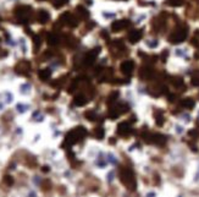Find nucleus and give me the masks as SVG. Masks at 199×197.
Segmentation results:
<instances>
[{
    "instance_id": "f257e3e1",
    "label": "nucleus",
    "mask_w": 199,
    "mask_h": 197,
    "mask_svg": "<svg viewBox=\"0 0 199 197\" xmlns=\"http://www.w3.org/2000/svg\"><path fill=\"white\" fill-rule=\"evenodd\" d=\"M86 135H87V130H86L84 128H82V126H78V128L73 129L72 131H70L66 135L65 145H66L67 147H70V146H72V145L79 142Z\"/></svg>"
},
{
    "instance_id": "f03ea898",
    "label": "nucleus",
    "mask_w": 199,
    "mask_h": 197,
    "mask_svg": "<svg viewBox=\"0 0 199 197\" xmlns=\"http://www.w3.org/2000/svg\"><path fill=\"white\" fill-rule=\"evenodd\" d=\"M120 180L130 190H134L136 189V180H134V175H133V171L131 169H128V168L121 169V171H120Z\"/></svg>"
},
{
    "instance_id": "7ed1b4c3",
    "label": "nucleus",
    "mask_w": 199,
    "mask_h": 197,
    "mask_svg": "<svg viewBox=\"0 0 199 197\" xmlns=\"http://www.w3.org/2000/svg\"><path fill=\"white\" fill-rule=\"evenodd\" d=\"M15 15H16V17H17L20 21H27L28 16L31 15V7L27 6V5L18 6V7L15 10Z\"/></svg>"
},
{
    "instance_id": "20e7f679",
    "label": "nucleus",
    "mask_w": 199,
    "mask_h": 197,
    "mask_svg": "<svg viewBox=\"0 0 199 197\" xmlns=\"http://www.w3.org/2000/svg\"><path fill=\"white\" fill-rule=\"evenodd\" d=\"M187 37V31L186 30H177L175 33H172L170 36V42L171 43H181L185 40V38Z\"/></svg>"
},
{
    "instance_id": "39448f33",
    "label": "nucleus",
    "mask_w": 199,
    "mask_h": 197,
    "mask_svg": "<svg viewBox=\"0 0 199 197\" xmlns=\"http://www.w3.org/2000/svg\"><path fill=\"white\" fill-rule=\"evenodd\" d=\"M133 69H134V63L131 61V60H125V61L121 63V65H120L121 72H122L124 75H126V76H128V75L132 73Z\"/></svg>"
},
{
    "instance_id": "423d86ee",
    "label": "nucleus",
    "mask_w": 199,
    "mask_h": 197,
    "mask_svg": "<svg viewBox=\"0 0 199 197\" xmlns=\"http://www.w3.org/2000/svg\"><path fill=\"white\" fill-rule=\"evenodd\" d=\"M127 26H128V21H127V20H116V21L112 22L111 30H112L114 32H120L122 28H125V27H127Z\"/></svg>"
},
{
    "instance_id": "0eeeda50",
    "label": "nucleus",
    "mask_w": 199,
    "mask_h": 197,
    "mask_svg": "<svg viewBox=\"0 0 199 197\" xmlns=\"http://www.w3.org/2000/svg\"><path fill=\"white\" fill-rule=\"evenodd\" d=\"M37 19H38V21H39L40 23H47V22L49 21V19H50V14H49L47 10L42 9V10H39V11H38V14H37Z\"/></svg>"
},
{
    "instance_id": "6e6552de",
    "label": "nucleus",
    "mask_w": 199,
    "mask_h": 197,
    "mask_svg": "<svg viewBox=\"0 0 199 197\" xmlns=\"http://www.w3.org/2000/svg\"><path fill=\"white\" fill-rule=\"evenodd\" d=\"M117 132L121 136H127L131 132V126L127 123H120L117 126Z\"/></svg>"
},
{
    "instance_id": "1a4fd4ad",
    "label": "nucleus",
    "mask_w": 199,
    "mask_h": 197,
    "mask_svg": "<svg viewBox=\"0 0 199 197\" xmlns=\"http://www.w3.org/2000/svg\"><path fill=\"white\" fill-rule=\"evenodd\" d=\"M97 53L98 52H92V53H88L86 57H84V59H83V64L86 66H91L94 64V61H95V58H97Z\"/></svg>"
},
{
    "instance_id": "9d476101",
    "label": "nucleus",
    "mask_w": 199,
    "mask_h": 197,
    "mask_svg": "<svg viewBox=\"0 0 199 197\" xmlns=\"http://www.w3.org/2000/svg\"><path fill=\"white\" fill-rule=\"evenodd\" d=\"M140 38H142V33H140V31H137V30H133V31H131L130 34H128V40H130L131 43H137V42H139Z\"/></svg>"
},
{
    "instance_id": "9b49d317",
    "label": "nucleus",
    "mask_w": 199,
    "mask_h": 197,
    "mask_svg": "<svg viewBox=\"0 0 199 197\" xmlns=\"http://www.w3.org/2000/svg\"><path fill=\"white\" fill-rule=\"evenodd\" d=\"M87 98H86V96L84 94H77V96H75V98H73V103L77 105V107H83V105H86L87 104Z\"/></svg>"
},
{
    "instance_id": "f8f14e48",
    "label": "nucleus",
    "mask_w": 199,
    "mask_h": 197,
    "mask_svg": "<svg viewBox=\"0 0 199 197\" xmlns=\"http://www.w3.org/2000/svg\"><path fill=\"white\" fill-rule=\"evenodd\" d=\"M159 45H160V43H159V40L155 39V38H150V39H147V40H145V47H147L148 49L154 50V49L159 48Z\"/></svg>"
},
{
    "instance_id": "ddd939ff",
    "label": "nucleus",
    "mask_w": 199,
    "mask_h": 197,
    "mask_svg": "<svg viewBox=\"0 0 199 197\" xmlns=\"http://www.w3.org/2000/svg\"><path fill=\"white\" fill-rule=\"evenodd\" d=\"M38 76H39V78L42 81H47V80L50 78L51 71H50V69H40L39 72H38Z\"/></svg>"
},
{
    "instance_id": "4468645a",
    "label": "nucleus",
    "mask_w": 199,
    "mask_h": 197,
    "mask_svg": "<svg viewBox=\"0 0 199 197\" xmlns=\"http://www.w3.org/2000/svg\"><path fill=\"white\" fill-rule=\"evenodd\" d=\"M47 42H48L49 45H58L60 39H59V37L55 33H49L48 37H47Z\"/></svg>"
},
{
    "instance_id": "2eb2a0df",
    "label": "nucleus",
    "mask_w": 199,
    "mask_h": 197,
    "mask_svg": "<svg viewBox=\"0 0 199 197\" xmlns=\"http://www.w3.org/2000/svg\"><path fill=\"white\" fill-rule=\"evenodd\" d=\"M16 70L18 73H27L30 70V64L28 63H20L16 67Z\"/></svg>"
},
{
    "instance_id": "dca6fc26",
    "label": "nucleus",
    "mask_w": 199,
    "mask_h": 197,
    "mask_svg": "<svg viewBox=\"0 0 199 197\" xmlns=\"http://www.w3.org/2000/svg\"><path fill=\"white\" fill-rule=\"evenodd\" d=\"M152 73H153V71L149 67H142L140 69V72H139L140 77H143V78H149L152 76Z\"/></svg>"
},
{
    "instance_id": "f3484780",
    "label": "nucleus",
    "mask_w": 199,
    "mask_h": 197,
    "mask_svg": "<svg viewBox=\"0 0 199 197\" xmlns=\"http://www.w3.org/2000/svg\"><path fill=\"white\" fill-rule=\"evenodd\" d=\"M188 54V50L187 49H183V48H177L175 49V55L177 58H186Z\"/></svg>"
},
{
    "instance_id": "a211bd4d",
    "label": "nucleus",
    "mask_w": 199,
    "mask_h": 197,
    "mask_svg": "<svg viewBox=\"0 0 199 197\" xmlns=\"http://www.w3.org/2000/svg\"><path fill=\"white\" fill-rule=\"evenodd\" d=\"M77 11H78V14H79V16H81L82 19H87V17L89 16V12H88L87 9H84L83 6H78V7H77Z\"/></svg>"
},
{
    "instance_id": "6ab92c4d",
    "label": "nucleus",
    "mask_w": 199,
    "mask_h": 197,
    "mask_svg": "<svg viewBox=\"0 0 199 197\" xmlns=\"http://www.w3.org/2000/svg\"><path fill=\"white\" fill-rule=\"evenodd\" d=\"M86 118L89 120V121H95L97 120V114L93 111V110H88V111H86Z\"/></svg>"
},
{
    "instance_id": "aec40b11",
    "label": "nucleus",
    "mask_w": 199,
    "mask_h": 197,
    "mask_svg": "<svg viewBox=\"0 0 199 197\" xmlns=\"http://www.w3.org/2000/svg\"><path fill=\"white\" fill-rule=\"evenodd\" d=\"M94 135H95V137H97L98 140H101V138H104L105 131H104L103 128H97V129L94 130Z\"/></svg>"
},
{
    "instance_id": "412c9836",
    "label": "nucleus",
    "mask_w": 199,
    "mask_h": 197,
    "mask_svg": "<svg viewBox=\"0 0 199 197\" xmlns=\"http://www.w3.org/2000/svg\"><path fill=\"white\" fill-rule=\"evenodd\" d=\"M33 45L34 52H38V49L40 48V38H39V36H33Z\"/></svg>"
},
{
    "instance_id": "4be33fe9",
    "label": "nucleus",
    "mask_w": 199,
    "mask_h": 197,
    "mask_svg": "<svg viewBox=\"0 0 199 197\" xmlns=\"http://www.w3.org/2000/svg\"><path fill=\"white\" fill-rule=\"evenodd\" d=\"M67 25H68L70 27H76V26L78 25V21H77V19H76L73 15H71V16H70V19H68Z\"/></svg>"
},
{
    "instance_id": "5701e85b",
    "label": "nucleus",
    "mask_w": 199,
    "mask_h": 197,
    "mask_svg": "<svg viewBox=\"0 0 199 197\" xmlns=\"http://www.w3.org/2000/svg\"><path fill=\"white\" fill-rule=\"evenodd\" d=\"M70 16H71V14L70 12H64L61 16H60V19H59V21L61 22V23H66L68 22V19H70Z\"/></svg>"
},
{
    "instance_id": "b1692460",
    "label": "nucleus",
    "mask_w": 199,
    "mask_h": 197,
    "mask_svg": "<svg viewBox=\"0 0 199 197\" xmlns=\"http://www.w3.org/2000/svg\"><path fill=\"white\" fill-rule=\"evenodd\" d=\"M167 4L170 6H181L183 4L182 0H167Z\"/></svg>"
},
{
    "instance_id": "393cba45",
    "label": "nucleus",
    "mask_w": 199,
    "mask_h": 197,
    "mask_svg": "<svg viewBox=\"0 0 199 197\" xmlns=\"http://www.w3.org/2000/svg\"><path fill=\"white\" fill-rule=\"evenodd\" d=\"M103 17H104L105 20H111V19H114V17H115V12L104 11V12H103Z\"/></svg>"
},
{
    "instance_id": "a878e982",
    "label": "nucleus",
    "mask_w": 199,
    "mask_h": 197,
    "mask_svg": "<svg viewBox=\"0 0 199 197\" xmlns=\"http://www.w3.org/2000/svg\"><path fill=\"white\" fill-rule=\"evenodd\" d=\"M66 2H67V0H55V1H54V6H55V7H61V6H64Z\"/></svg>"
},
{
    "instance_id": "bb28decb",
    "label": "nucleus",
    "mask_w": 199,
    "mask_h": 197,
    "mask_svg": "<svg viewBox=\"0 0 199 197\" xmlns=\"http://www.w3.org/2000/svg\"><path fill=\"white\" fill-rule=\"evenodd\" d=\"M4 181H5L6 185H12V184H14V178L10 176V175H6V176L4 178Z\"/></svg>"
},
{
    "instance_id": "cd10ccee",
    "label": "nucleus",
    "mask_w": 199,
    "mask_h": 197,
    "mask_svg": "<svg viewBox=\"0 0 199 197\" xmlns=\"http://www.w3.org/2000/svg\"><path fill=\"white\" fill-rule=\"evenodd\" d=\"M183 105H185L186 108H192V107L194 105V102H193L192 99H186V100L183 102Z\"/></svg>"
},
{
    "instance_id": "c85d7f7f",
    "label": "nucleus",
    "mask_w": 199,
    "mask_h": 197,
    "mask_svg": "<svg viewBox=\"0 0 199 197\" xmlns=\"http://www.w3.org/2000/svg\"><path fill=\"white\" fill-rule=\"evenodd\" d=\"M30 88H31V87H30L28 85H23V86L21 87V93H23V94H25V93H28V92H30Z\"/></svg>"
},
{
    "instance_id": "c756f323",
    "label": "nucleus",
    "mask_w": 199,
    "mask_h": 197,
    "mask_svg": "<svg viewBox=\"0 0 199 197\" xmlns=\"http://www.w3.org/2000/svg\"><path fill=\"white\" fill-rule=\"evenodd\" d=\"M27 107L26 105H23V104H17V110L20 111V113H23V111H26L27 109H26Z\"/></svg>"
},
{
    "instance_id": "7c9ffc66",
    "label": "nucleus",
    "mask_w": 199,
    "mask_h": 197,
    "mask_svg": "<svg viewBox=\"0 0 199 197\" xmlns=\"http://www.w3.org/2000/svg\"><path fill=\"white\" fill-rule=\"evenodd\" d=\"M192 82H193L194 85H199V76L198 75H196V76H193V77H192Z\"/></svg>"
},
{
    "instance_id": "2f4dec72",
    "label": "nucleus",
    "mask_w": 199,
    "mask_h": 197,
    "mask_svg": "<svg viewBox=\"0 0 199 197\" xmlns=\"http://www.w3.org/2000/svg\"><path fill=\"white\" fill-rule=\"evenodd\" d=\"M145 17H147V15H140V16L137 19V22H142V20H145Z\"/></svg>"
},
{
    "instance_id": "473e14b6",
    "label": "nucleus",
    "mask_w": 199,
    "mask_h": 197,
    "mask_svg": "<svg viewBox=\"0 0 199 197\" xmlns=\"http://www.w3.org/2000/svg\"><path fill=\"white\" fill-rule=\"evenodd\" d=\"M156 196V194L155 192H153V191H150V192H148L147 194V197H155Z\"/></svg>"
},
{
    "instance_id": "72a5a7b5",
    "label": "nucleus",
    "mask_w": 199,
    "mask_h": 197,
    "mask_svg": "<svg viewBox=\"0 0 199 197\" xmlns=\"http://www.w3.org/2000/svg\"><path fill=\"white\" fill-rule=\"evenodd\" d=\"M42 170H43V171H49L48 166H43V168H42Z\"/></svg>"
},
{
    "instance_id": "f704fd0d",
    "label": "nucleus",
    "mask_w": 199,
    "mask_h": 197,
    "mask_svg": "<svg viewBox=\"0 0 199 197\" xmlns=\"http://www.w3.org/2000/svg\"><path fill=\"white\" fill-rule=\"evenodd\" d=\"M197 116H198V119H199V108L197 109Z\"/></svg>"
}]
</instances>
